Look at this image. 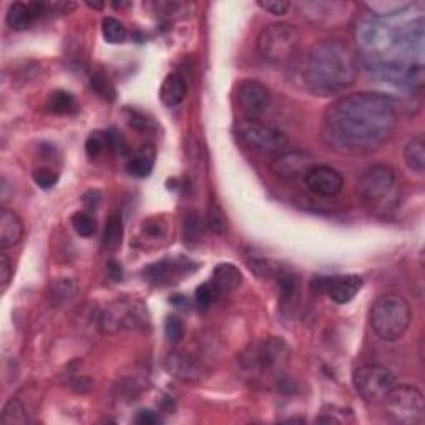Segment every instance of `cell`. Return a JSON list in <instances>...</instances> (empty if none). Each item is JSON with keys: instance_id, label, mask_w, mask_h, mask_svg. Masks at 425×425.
<instances>
[{"instance_id": "48", "label": "cell", "mask_w": 425, "mask_h": 425, "mask_svg": "<svg viewBox=\"0 0 425 425\" xmlns=\"http://www.w3.org/2000/svg\"><path fill=\"white\" fill-rule=\"evenodd\" d=\"M112 6H113L115 8H123V7H128L130 4H128V2H120V4H118V2H113Z\"/></svg>"}, {"instance_id": "45", "label": "cell", "mask_w": 425, "mask_h": 425, "mask_svg": "<svg viewBox=\"0 0 425 425\" xmlns=\"http://www.w3.org/2000/svg\"><path fill=\"white\" fill-rule=\"evenodd\" d=\"M135 420H137V424H142V425H154L162 422L158 415L152 412V410H140V414L137 415V419Z\"/></svg>"}, {"instance_id": "33", "label": "cell", "mask_w": 425, "mask_h": 425, "mask_svg": "<svg viewBox=\"0 0 425 425\" xmlns=\"http://www.w3.org/2000/svg\"><path fill=\"white\" fill-rule=\"evenodd\" d=\"M367 7L370 8L372 12H375V16L380 17H390L395 16V13L402 12L407 8L410 4L409 2H372V4H366Z\"/></svg>"}, {"instance_id": "25", "label": "cell", "mask_w": 425, "mask_h": 425, "mask_svg": "<svg viewBox=\"0 0 425 425\" xmlns=\"http://www.w3.org/2000/svg\"><path fill=\"white\" fill-rule=\"evenodd\" d=\"M123 218L118 211H115L113 215H110L108 221L105 225L103 231V246L106 249L115 251L122 246L123 241Z\"/></svg>"}, {"instance_id": "26", "label": "cell", "mask_w": 425, "mask_h": 425, "mask_svg": "<svg viewBox=\"0 0 425 425\" xmlns=\"http://www.w3.org/2000/svg\"><path fill=\"white\" fill-rule=\"evenodd\" d=\"M206 226L216 234H225L226 230H228V220H226L223 208L220 206L218 201L212 200V198L210 200V203H208Z\"/></svg>"}, {"instance_id": "31", "label": "cell", "mask_w": 425, "mask_h": 425, "mask_svg": "<svg viewBox=\"0 0 425 425\" xmlns=\"http://www.w3.org/2000/svg\"><path fill=\"white\" fill-rule=\"evenodd\" d=\"M72 226H74L75 233L80 234L81 238H90V236L95 234L96 231V221L90 212H84L79 211L72 216Z\"/></svg>"}, {"instance_id": "37", "label": "cell", "mask_w": 425, "mask_h": 425, "mask_svg": "<svg viewBox=\"0 0 425 425\" xmlns=\"http://www.w3.org/2000/svg\"><path fill=\"white\" fill-rule=\"evenodd\" d=\"M165 334H166V339L170 341L171 344H178V342L185 337V326H183L180 317L170 316L166 319Z\"/></svg>"}, {"instance_id": "13", "label": "cell", "mask_w": 425, "mask_h": 425, "mask_svg": "<svg viewBox=\"0 0 425 425\" xmlns=\"http://www.w3.org/2000/svg\"><path fill=\"white\" fill-rule=\"evenodd\" d=\"M304 185L312 195L321 198H334L344 188V176L336 168L314 165L304 176Z\"/></svg>"}, {"instance_id": "44", "label": "cell", "mask_w": 425, "mask_h": 425, "mask_svg": "<svg viewBox=\"0 0 425 425\" xmlns=\"http://www.w3.org/2000/svg\"><path fill=\"white\" fill-rule=\"evenodd\" d=\"M81 201H84V205L86 208H90V210H95V208L98 206L100 201H101V193L98 190H89L84 196H81Z\"/></svg>"}, {"instance_id": "35", "label": "cell", "mask_w": 425, "mask_h": 425, "mask_svg": "<svg viewBox=\"0 0 425 425\" xmlns=\"http://www.w3.org/2000/svg\"><path fill=\"white\" fill-rule=\"evenodd\" d=\"M105 135H106V144H108L110 149L120 154V157H127L130 153V148L123 135L120 133L117 128H110Z\"/></svg>"}, {"instance_id": "30", "label": "cell", "mask_w": 425, "mask_h": 425, "mask_svg": "<svg viewBox=\"0 0 425 425\" xmlns=\"http://www.w3.org/2000/svg\"><path fill=\"white\" fill-rule=\"evenodd\" d=\"M90 84L95 94L106 101H113L115 96H117V90H115L113 84L108 80V76H106L103 72H96V74H94Z\"/></svg>"}, {"instance_id": "12", "label": "cell", "mask_w": 425, "mask_h": 425, "mask_svg": "<svg viewBox=\"0 0 425 425\" xmlns=\"http://www.w3.org/2000/svg\"><path fill=\"white\" fill-rule=\"evenodd\" d=\"M271 90L259 80H243L238 86V103L248 118H256L266 113L271 106Z\"/></svg>"}, {"instance_id": "43", "label": "cell", "mask_w": 425, "mask_h": 425, "mask_svg": "<svg viewBox=\"0 0 425 425\" xmlns=\"http://www.w3.org/2000/svg\"><path fill=\"white\" fill-rule=\"evenodd\" d=\"M153 7L157 8L159 13L163 16H171V13H176L180 8L183 7V4L180 2H157L153 4Z\"/></svg>"}, {"instance_id": "32", "label": "cell", "mask_w": 425, "mask_h": 425, "mask_svg": "<svg viewBox=\"0 0 425 425\" xmlns=\"http://www.w3.org/2000/svg\"><path fill=\"white\" fill-rule=\"evenodd\" d=\"M221 296H223V294L220 293V289L216 288L215 284H212L211 281L205 283L196 289V304H198V307L205 311V309L212 306V304L218 301Z\"/></svg>"}, {"instance_id": "8", "label": "cell", "mask_w": 425, "mask_h": 425, "mask_svg": "<svg viewBox=\"0 0 425 425\" xmlns=\"http://www.w3.org/2000/svg\"><path fill=\"white\" fill-rule=\"evenodd\" d=\"M357 394L367 402H384L395 385V375L384 366H362L352 375Z\"/></svg>"}, {"instance_id": "1", "label": "cell", "mask_w": 425, "mask_h": 425, "mask_svg": "<svg viewBox=\"0 0 425 425\" xmlns=\"http://www.w3.org/2000/svg\"><path fill=\"white\" fill-rule=\"evenodd\" d=\"M397 123V108L387 95L357 91L336 100L324 113L322 137L341 153L364 154L378 149Z\"/></svg>"}, {"instance_id": "9", "label": "cell", "mask_w": 425, "mask_h": 425, "mask_svg": "<svg viewBox=\"0 0 425 425\" xmlns=\"http://www.w3.org/2000/svg\"><path fill=\"white\" fill-rule=\"evenodd\" d=\"M147 322L148 314L142 306L123 301L110 304L100 317L101 331L108 334H115L122 329H140Z\"/></svg>"}, {"instance_id": "42", "label": "cell", "mask_w": 425, "mask_h": 425, "mask_svg": "<svg viewBox=\"0 0 425 425\" xmlns=\"http://www.w3.org/2000/svg\"><path fill=\"white\" fill-rule=\"evenodd\" d=\"M143 231H144V234L153 236V238H163V236H165V231H166L165 221H163L162 218H152V220L144 221Z\"/></svg>"}, {"instance_id": "36", "label": "cell", "mask_w": 425, "mask_h": 425, "mask_svg": "<svg viewBox=\"0 0 425 425\" xmlns=\"http://www.w3.org/2000/svg\"><path fill=\"white\" fill-rule=\"evenodd\" d=\"M33 181H35L37 186H40L42 190H50L57 185V181H59V173L55 170H52V168H37L35 171H33Z\"/></svg>"}, {"instance_id": "28", "label": "cell", "mask_w": 425, "mask_h": 425, "mask_svg": "<svg viewBox=\"0 0 425 425\" xmlns=\"http://www.w3.org/2000/svg\"><path fill=\"white\" fill-rule=\"evenodd\" d=\"M203 233H205V223H203L201 216H198L195 211H191L185 218V223H183V238H185V243H200Z\"/></svg>"}, {"instance_id": "5", "label": "cell", "mask_w": 425, "mask_h": 425, "mask_svg": "<svg viewBox=\"0 0 425 425\" xmlns=\"http://www.w3.org/2000/svg\"><path fill=\"white\" fill-rule=\"evenodd\" d=\"M299 47V32L289 23H271L258 37V50L269 64H286Z\"/></svg>"}, {"instance_id": "23", "label": "cell", "mask_w": 425, "mask_h": 425, "mask_svg": "<svg viewBox=\"0 0 425 425\" xmlns=\"http://www.w3.org/2000/svg\"><path fill=\"white\" fill-rule=\"evenodd\" d=\"M404 159L407 166L417 175H424L425 171V140L424 135H415L409 140L404 148Z\"/></svg>"}, {"instance_id": "20", "label": "cell", "mask_w": 425, "mask_h": 425, "mask_svg": "<svg viewBox=\"0 0 425 425\" xmlns=\"http://www.w3.org/2000/svg\"><path fill=\"white\" fill-rule=\"evenodd\" d=\"M186 94L188 85L185 79L180 74H170L166 75V79L162 84V89H159V100L168 108H173V106H178L186 98Z\"/></svg>"}, {"instance_id": "16", "label": "cell", "mask_w": 425, "mask_h": 425, "mask_svg": "<svg viewBox=\"0 0 425 425\" xmlns=\"http://www.w3.org/2000/svg\"><path fill=\"white\" fill-rule=\"evenodd\" d=\"M316 165L311 154L304 152H284L274 158L271 170L283 180L293 181L306 176V173Z\"/></svg>"}, {"instance_id": "7", "label": "cell", "mask_w": 425, "mask_h": 425, "mask_svg": "<svg viewBox=\"0 0 425 425\" xmlns=\"http://www.w3.org/2000/svg\"><path fill=\"white\" fill-rule=\"evenodd\" d=\"M238 138L246 147L259 154H269V157H279L286 152L289 140L278 128L261 123L256 118L241 120L236 127Z\"/></svg>"}, {"instance_id": "39", "label": "cell", "mask_w": 425, "mask_h": 425, "mask_svg": "<svg viewBox=\"0 0 425 425\" xmlns=\"http://www.w3.org/2000/svg\"><path fill=\"white\" fill-rule=\"evenodd\" d=\"M258 6L273 13V16H284L291 8V4L286 2V0H259Z\"/></svg>"}, {"instance_id": "2", "label": "cell", "mask_w": 425, "mask_h": 425, "mask_svg": "<svg viewBox=\"0 0 425 425\" xmlns=\"http://www.w3.org/2000/svg\"><path fill=\"white\" fill-rule=\"evenodd\" d=\"M302 80L316 95L344 91L354 84L359 60L354 50L341 40H322L309 48L302 62Z\"/></svg>"}, {"instance_id": "34", "label": "cell", "mask_w": 425, "mask_h": 425, "mask_svg": "<svg viewBox=\"0 0 425 425\" xmlns=\"http://www.w3.org/2000/svg\"><path fill=\"white\" fill-rule=\"evenodd\" d=\"M105 147H108V144H106V135L101 133V132H94L89 138H86V142H85L86 157L91 158V159L98 158L100 154L103 153Z\"/></svg>"}, {"instance_id": "27", "label": "cell", "mask_w": 425, "mask_h": 425, "mask_svg": "<svg viewBox=\"0 0 425 425\" xmlns=\"http://www.w3.org/2000/svg\"><path fill=\"white\" fill-rule=\"evenodd\" d=\"M101 33L108 43H123L128 37V30L122 21L115 17H105L101 21Z\"/></svg>"}, {"instance_id": "41", "label": "cell", "mask_w": 425, "mask_h": 425, "mask_svg": "<svg viewBox=\"0 0 425 425\" xmlns=\"http://www.w3.org/2000/svg\"><path fill=\"white\" fill-rule=\"evenodd\" d=\"M13 274V268L11 259L7 258L6 254H0V291H6L8 288V284H11Z\"/></svg>"}, {"instance_id": "6", "label": "cell", "mask_w": 425, "mask_h": 425, "mask_svg": "<svg viewBox=\"0 0 425 425\" xmlns=\"http://www.w3.org/2000/svg\"><path fill=\"white\" fill-rule=\"evenodd\" d=\"M385 412L395 424L415 425L425 419L424 395L417 387L409 384H395L384 399Z\"/></svg>"}, {"instance_id": "47", "label": "cell", "mask_w": 425, "mask_h": 425, "mask_svg": "<svg viewBox=\"0 0 425 425\" xmlns=\"http://www.w3.org/2000/svg\"><path fill=\"white\" fill-rule=\"evenodd\" d=\"M86 7L95 8V11H101V8L105 7V4L103 2H100V4H96V2H86Z\"/></svg>"}, {"instance_id": "17", "label": "cell", "mask_w": 425, "mask_h": 425, "mask_svg": "<svg viewBox=\"0 0 425 425\" xmlns=\"http://www.w3.org/2000/svg\"><path fill=\"white\" fill-rule=\"evenodd\" d=\"M23 236V223L17 212L7 208L0 210V248L7 249L21 243Z\"/></svg>"}, {"instance_id": "4", "label": "cell", "mask_w": 425, "mask_h": 425, "mask_svg": "<svg viewBox=\"0 0 425 425\" xmlns=\"http://www.w3.org/2000/svg\"><path fill=\"white\" fill-rule=\"evenodd\" d=\"M289 347L284 341L269 337L259 344L249 347L243 356V366L246 372L256 378H276L278 385L283 384L279 374L286 369L289 361Z\"/></svg>"}, {"instance_id": "22", "label": "cell", "mask_w": 425, "mask_h": 425, "mask_svg": "<svg viewBox=\"0 0 425 425\" xmlns=\"http://www.w3.org/2000/svg\"><path fill=\"white\" fill-rule=\"evenodd\" d=\"M47 110L55 115H75L80 112V103L70 91L67 90H53L47 96L45 101Z\"/></svg>"}, {"instance_id": "29", "label": "cell", "mask_w": 425, "mask_h": 425, "mask_svg": "<svg viewBox=\"0 0 425 425\" xmlns=\"http://www.w3.org/2000/svg\"><path fill=\"white\" fill-rule=\"evenodd\" d=\"M2 424L6 425H23L27 424V414L26 409H23L22 402L18 399H11L6 404V407H4L2 412Z\"/></svg>"}, {"instance_id": "11", "label": "cell", "mask_w": 425, "mask_h": 425, "mask_svg": "<svg viewBox=\"0 0 425 425\" xmlns=\"http://www.w3.org/2000/svg\"><path fill=\"white\" fill-rule=\"evenodd\" d=\"M395 185V173L389 165L378 163L362 173L359 191L367 201H380L389 195Z\"/></svg>"}, {"instance_id": "38", "label": "cell", "mask_w": 425, "mask_h": 425, "mask_svg": "<svg viewBox=\"0 0 425 425\" xmlns=\"http://www.w3.org/2000/svg\"><path fill=\"white\" fill-rule=\"evenodd\" d=\"M76 291V286L74 281H70V279H62L53 286V296L59 299L60 302L69 301V299L74 296Z\"/></svg>"}, {"instance_id": "18", "label": "cell", "mask_w": 425, "mask_h": 425, "mask_svg": "<svg viewBox=\"0 0 425 425\" xmlns=\"http://www.w3.org/2000/svg\"><path fill=\"white\" fill-rule=\"evenodd\" d=\"M278 283L279 296H281L283 309H294L299 299V279L291 269L279 266L276 276L273 278Z\"/></svg>"}, {"instance_id": "21", "label": "cell", "mask_w": 425, "mask_h": 425, "mask_svg": "<svg viewBox=\"0 0 425 425\" xmlns=\"http://www.w3.org/2000/svg\"><path fill=\"white\" fill-rule=\"evenodd\" d=\"M243 281V274L234 264L231 263H221L215 268L211 276V283L220 289L221 294L234 291Z\"/></svg>"}, {"instance_id": "3", "label": "cell", "mask_w": 425, "mask_h": 425, "mask_svg": "<svg viewBox=\"0 0 425 425\" xmlns=\"http://www.w3.org/2000/svg\"><path fill=\"white\" fill-rule=\"evenodd\" d=\"M412 311L399 294H384L370 307V326L382 341H397L409 329Z\"/></svg>"}, {"instance_id": "14", "label": "cell", "mask_w": 425, "mask_h": 425, "mask_svg": "<svg viewBox=\"0 0 425 425\" xmlns=\"http://www.w3.org/2000/svg\"><path fill=\"white\" fill-rule=\"evenodd\" d=\"M165 367L168 374L181 380V382L195 384L205 378L206 369L203 362L190 352L185 351H171L165 357Z\"/></svg>"}, {"instance_id": "15", "label": "cell", "mask_w": 425, "mask_h": 425, "mask_svg": "<svg viewBox=\"0 0 425 425\" xmlns=\"http://www.w3.org/2000/svg\"><path fill=\"white\" fill-rule=\"evenodd\" d=\"M196 269L195 263H190L188 259H163L158 263L149 264L143 269L144 281L157 284V286H165L171 284L176 279L188 276Z\"/></svg>"}, {"instance_id": "19", "label": "cell", "mask_w": 425, "mask_h": 425, "mask_svg": "<svg viewBox=\"0 0 425 425\" xmlns=\"http://www.w3.org/2000/svg\"><path fill=\"white\" fill-rule=\"evenodd\" d=\"M157 159V148L153 144H143L137 149L127 163V171L135 178H147L152 175Z\"/></svg>"}, {"instance_id": "40", "label": "cell", "mask_w": 425, "mask_h": 425, "mask_svg": "<svg viewBox=\"0 0 425 425\" xmlns=\"http://www.w3.org/2000/svg\"><path fill=\"white\" fill-rule=\"evenodd\" d=\"M128 123L130 127L138 130V132H149L153 128V122L149 118L144 117L143 113L135 112V110H128Z\"/></svg>"}, {"instance_id": "10", "label": "cell", "mask_w": 425, "mask_h": 425, "mask_svg": "<svg viewBox=\"0 0 425 425\" xmlns=\"http://www.w3.org/2000/svg\"><path fill=\"white\" fill-rule=\"evenodd\" d=\"M364 286V279L357 274L346 276H319L311 281V289L316 294H327L337 304L352 301Z\"/></svg>"}, {"instance_id": "46", "label": "cell", "mask_w": 425, "mask_h": 425, "mask_svg": "<svg viewBox=\"0 0 425 425\" xmlns=\"http://www.w3.org/2000/svg\"><path fill=\"white\" fill-rule=\"evenodd\" d=\"M106 271H108L110 279H113V281H122L123 278L122 264H118L117 261H110L108 266H106Z\"/></svg>"}, {"instance_id": "24", "label": "cell", "mask_w": 425, "mask_h": 425, "mask_svg": "<svg viewBox=\"0 0 425 425\" xmlns=\"http://www.w3.org/2000/svg\"><path fill=\"white\" fill-rule=\"evenodd\" d=\"M35 21L33 13L30 11V6L23 2H13L11 7H8L6 22L7 26L12 28V30H26V28L30 27V23Z\"/></svg>"}]
</instances>
